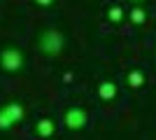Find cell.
Here are the masks:
<instances>
[{"mask_svg": "<svg viewBox=\"0 0 156 140\" xmlns=\"http://www.w3.org/2000/svg\"><path fill=\"white\" fill-rule=\"evenodd\" d=\"M117 91H119V87L114 84V82H100L98 84V98L100 100H112L114 96H117Z\"/></svg>", "mask_w": 156, "mask_h": 140, "instance_id": "cell-5", "label": "cell"}, {"mask_svg": "<svg viewBox=\"0 0 156 140\" xmlns=\"http://www.w3.org/2000/svg\"><path fill=\"white\" fill-rule=\"evenodd\" d=\"M40 7H49V5H54V0H35Z\"/></svg>", "mask_w": 156, "mask_h": 140, "instance_id": "cell-10", "label": "cell"}, {"mask_svg": "<svg viewBox=\"0 0 156 140\" xmlns=\"http://www.w3.org/2000/svg\"><path fill=\"white\" fill-rule=\"evenodd\" d=\"M23 52H21L19 47H5L2 52H0V68L5 70V73H19L21 68H23Z\"/></svg>", "mask_w": 156, "mask_h": 140, "instance_id": "cell-3", "label": "cell"}, {"mask_svg": "<svg viewBox=\"0 0 156 140\" xmlns=\"http://www.w3.org/2000/svg\"><path fill=\"white\" fill-rule=\"evenodd\" d=\"M107 19H110L112 23H119V21L124 19V9H121L119 5H112V7H110V12H107Z\"/></svg>", "mask_w": 156, "mask_h": 140, "instance_id": "cell-8", "label": "cell"}, {"mask_svg": "<svg viewBox=\"0 0 156 140\" xmlns=\"http://www.w3.org/2000/svg\"><path fill=\"white\" fill-rule=\"evenodd\" d=\"M130 21H133V23H142L144 21V9L133 7V9H130Z\"/></svg>", "mask_w": 156, "mask_h": 140, "instance_id": "cell-9", "label": "cell"}, {"mask_svg": "<svg viewBox=\"0 0 156 140\" xmlns=\"http://www.w3.org/2000/svg\"><path fill=\"white\" fill-rule=\"evenodd\" d=\"M54 131H56V124H54L51 119H40L37 126H35V133H37L40 138H51Z\"/></svg>", "mask_w": 156, "mask_h": 140, "instance_id": "cell-6", "label": "cell"}, {"mask_svg": "<svg viewBox=\"0 0 156 140\" xmlns=\"http://www.w3.org/2000/svg\"><path fill=\"white\" fill-rule=\"evenodd\" d=\"M128 84H130L133 89L142 87V84H144V75L140 73V70H130V75H128Z\"/></svg>", "mask_w": 156, "mask_h": 140, "instance_id": "cell-7", "label": "cell"}, {"mask_svg": "<svg viewBox=\"0 0 156 140\" xmlns=\"http://www.w3.org/2000/svg\"><path fill=\"white\" fill-rule=\"evenodd\" d=\"M133 2H142V0H133Z\"/></svg>", "mask_w": 156, "mask_h": 140, "instance_id": "cell-11", "label": "cell"}, {"mask_svg": "<svg viewBox=\"0 0 156 140\" xmlns=\"http://www.w3.org/2000/svg\"><path fill=\"white\" fill-rule=\"evenodd\" d=\"M23 105L19 100H9L5 105H0V131H9L12 126H16L21 119H23Z\"/></svg>", "mask_w": 156, "mask_h": 140, "instance_id": "cell-2", "label": "cell"}, {"mask_svg": "<svg viewBox=\"0 0 156 140\" xmlns=\"http://www.w3.org/2000/svg\"><path fill=\"white\" fill-rule=\"evenodd\" d=\"M63 47H65V38H63V33H61L58 28H44V31L37 35V49L47 59L61 56Z\"/></svg>", "mask_w": 156, "mask_h": 140, "instance_id": "cell-1", "label": "cell"}, {"mask_svg": "<svg viewBox=\"0 0 156 140\" xmlns=\"http://www.w3.org/2000/svg\"><path fill=\"white\" fill-rule=\"evenodd\" d=\"M63 124L70 131H82L89 124V114H86L84 107H68L63 114Z\"/></svg>", "mask_w": 156, "mask_h": 140, "instance_id": "cell-4", "label": "cell"}]
</instances>
